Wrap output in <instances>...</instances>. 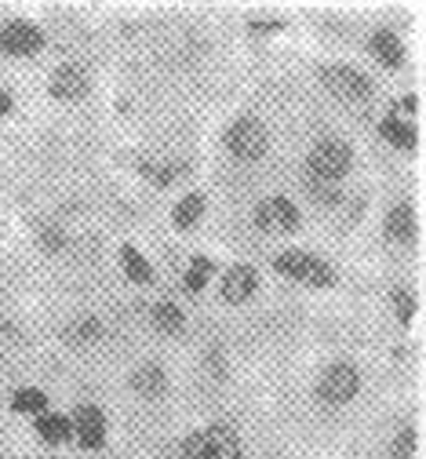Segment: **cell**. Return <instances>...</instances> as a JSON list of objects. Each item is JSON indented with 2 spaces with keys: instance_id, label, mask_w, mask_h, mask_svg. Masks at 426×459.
<instances>
[{
  "instance_id": "6da1fadb",
  "label": "cell",
  "mask_w": 426,
  "mask_h": 459,
  "mask_svg": "<svg viewBox=\"0 0 426 459\" xmlns=\"http://www.w3.org/2000/svg\"><path fill=\"white\" fill-rule=\"evenodd\" d=\"M346 168H350V146L343 139H321L310 150L306 176L325 179V183H339V176H346Z\"/></svg>"
},
{
  "instance_id": "7a4b0ae2",
  "label": "cell",
  "mask_w": 426,
  "mask_h": 459,
  "mask_svg": "<svg viewBox=\"0 0 426 459\" xmlns=\"http://www.w3.org/2000/svg\"><path fill=\"white\" fill-rule=\"evenodd\" d=\"M186 459H241V445L226 427H204L186 441Z\"/></svg>"
},
{
  "instance_id": "3957f363",
  "label": "cell",
  "mask_w": 426,
  "mask_h": 459,
  "mask_svg": "<svg viewBox=\"0 0 426 459\" xmlns=\"http://www.w3.org/2000/svg\"><path fill=\"white\" fill-rule=\"evenodd\" d=\"M226 146H230L234 157L251 160V157H259V153L266 150V128H262L255 117H241V121L230 125V132H226Z\"/></svg>"
},
{
  "instance_id": "277c9868",
  "label": "cell",
  "mask_w": 426,
  "mask_h": 459,
  "mask_svg": "<svg viewBox=\"0 0 426 459\" xmlns=\"http://www.w3.org/2000/svg\"><path fill=\"white\" fill-rule=\"evenodd\" d=\"M277 270L288 273V277L310 281V284H328V281H332L328 263L317 259V255H306V252H281V255H277Z\"/></svg>"
},
{
  "instance_id": "5b68a950",
  "label": "cell",
  "mask_w": 426,
  "mask_h": 459,
  "mask_svg": "<svg viewBox=\"0 0 426 459\" xmlns=\"http://www.w3.org/2000/svg\"><path fill=\"white\" fill-rule=\"evenodd\" d=\"M357 368L354 365H332L325 376H321V386H317V394H321V401H328V405H343V401H350L357 394Z\"/></svg>"
},
{
  "instance_id": "8992f818",
  "label": "cell",
  "mask_w": 426,
  "mask_h": 459,
  "mask_svg": "<svg viewBox=\"0 0 426 459\" xmlns=\"http://www.w3.org/2000/svg\"><path fill=\"white\" fill-rule=\"evenodd\" d=\"M295 222H299V212L285 197H270L255 208V226L266 230V234H285V230H292Z\"/></svg>"
},
{
  "instance_id": "52a82bcc",
  "label": "cell",
  "mask_w": 426,
  "mask_h": 459,
  "mask_svg": "<svg viewBox=\"0 0 426 459\" xmlns=\"http://www.w3.org/2000/svg\"><path fill=\"white\" fill-rule=\"evenodd\" d=\"M325 84L336 95H343V99H364V95H371V81L364 74L350 70V66H328L325 70Z\"/></svg>"
},
{
  "instance_id": "ba28073f",
  "label": "cell",
  "mask_w": 426,
  "mask_h": 459,
  "mask_svg": "<svg viewBox=\"0 0 426 459\" xmlns=\"http://www.w3.org/2000/svg\"><path fill=\"white\" fill-rule=\"evenodd\" d=\"M0 40H4V48L15 51V55H33L44 44V37L33 22H8L4 33H0Z\"/></svg>"
},
{
  "instance_id": "9c48e42d",
  "label": "cell",
  "mask_w": 426,
  "mask_h": 459,
  "mask_svg": "<svg viewBox=\"0 0 426 459\" xmlns=\"http://www.w3.org/2000/svg\"><path fill=\"white\" fill-rule=\"evenodd\" d=\"M77 437H81L84 448H98V445H102V437H106V420H102V412H98L95 405L77 409Z\"/></svg>"
},
{
  "instance_id": "30bf717a",
  "label": "cell",
  "mask_w": 426,
  "mask_h": 459,
  "mask_svg": "<svg viewBox=\"0 0 426 459\" xmlns=\"http://www.w3.org/2000/svg\"><path fill=\"white\" fill-rule=\"evenodd\" d=\"M255 284H259V273H255L251 266H234V270L223 277V296H226L230 303H241V299H248V296L255 292Z\"/></svg>"
},
{
  "instance_id": "8fae6325",
  "label": "cell",
  "mask_w": 426,
  "mask_h": 459,
  "mask_svg": "<svg viewBox=\"0 0 426 459\" xmlns=\"http://www.w3.org/2000/svg\"><path fill=\"white\" fill-rule=\"evenodd\" d=\"M84 88H88V77L77 66H63L55 77H51V91H55L59 99H81Z\"/></svg>"
},
{
  "instance_id": "7c38bea8",
  "label": "cell",
  "mask_w": 426,
  "mask_h": 459,
  "mask_svg": "<svg viewBox=\"0 0 426 459\" xmlns=\"http://www.w3.org/2000/svg\"><path fill=\"white\" fill-rule=\"evenodd\" d=\"M387 234H390L394 241H412V234H415V212H412V204H397V208L390 212Z\"/></svg>"
},
{
  "instance_id": "4fadbf2b",
  "label": "cell",
  "mask_w": 426,
  "mask_h": 459,
  "mask_svg": "<svg viewBox=\"0 0 426 459\" xmlns=\"http://www.w3.org/2000/svg\"><path fill=\"white\" fill-rule=\"evenodd\" d=\"M371 51H376V55H379V63H387V66H397V63H401V55H405L401 40H397L390 30H379L376 37H371Z\"/></svg>"
},
{
  "instance_id": "5bb4252c",
  "label": "cell",
  "mask_w": 426,
  "mask_h": 459,
  "mask_svg": "<svg viewBox=\"0 0 426 459\" xmlns=\"http://www.w3.org/2000/svg\"><path fill=\"white\" fill-rule=\"evenodd\" d=\"M37 430H40L44 441L59 445V441L70 437V420H63V416H40V420H37Z\"/></svg>"
},
{
  "instance_id": "9a60e30c",
  "label": "cell",
  "mask_w": 426,
  "mask_h": 459,
  "mask_svg": "<svg viewBox=\"0 0 426 459\" xmlns=\"http://www.w3.org/2000/svg\"><path fill=\"white\" fill-rule=\"evenodd\" d=\"M132 383H135V390H142V394H161V390H165V368L146 365V368L135 372Z\"/></svg>"
},
{
  "instance_id": "2e32d148",
  "label": "cell",
  "mask_w": 426,
  "mask_h": 459,
  "mask_svg": "<svg viewBox=\"0 0 426 459\" xmlns=\"http://www.w3.org/2000/svg\"><path fill=\"white\" fill-rule=\"evenodd\" d=\"M200 212H204V197H200V194H190V197L179 201V208H175V222H179V226H193V222L200 219Z\"/></svg>"
},
{
  "instance_id": "e0dca14e",
  "label": "cell",
  "mask_w": 426,
  "mask_h": 459,
  "mask_svg": "<svg viewBox=\"0 0 426 459\" xmlns=\"http://www.w3.org/2000/svg\"><path fill=\"white\" fill-rule=\"evenodd\" d=\"M12 405L19 409V412H44L47 409V397L40 394V390H15V397H12Z\"/></svg>"
},
{
  "instance_id": "ac0fdd59",
  "label": "cell",
  "mask_w": 426,
  "mask_h": 459,
  "mask_svg": "<svg viewBox=\"0 0 426 459\" xmlns=\"http://www.w3.org/2000/svg\"><path fill=\"white\" fill-rule=\"evenodd\" d=\"M306 190L321 201V204H336L339 201V183H325V179H313V176H306Z\"/></svg>"
},
{
  "instance_id": "d6986e66",
  "label": "cell",
  "mask_w": 426,
  "mask_h": 459,
  "mask_svg": "<svg viewBox=\"0 0 426 459\" xmlns=\"http://www.w3.org/2000/svg\"><path fill=\"white\" fill-rule=\"evenodd\" d=\"M153 317H157V328H165V332H175V328L183 325V314H179L175 303H157Z\"/></svg>"
},
{
  "instance_id": "ffe728a7",
  "label": "cell",
  "mask_w": 426,
  "mask_h": 459,
  "mask_svg": "<svg viewBox=\"0 0 426 459\" xmlns=\"http://www.w3.org/2000/svg\"><path fill=\"white\" fill-rule=\"evenodd\" d=\"M121 259H124V270H128V277H135V281H149V266H146V259L128 245L124 252H121Z\"/></svg>"
},
{
  "instance_id": "44dd1931",
  "label": "cell",
  "mask_w": 426,
  "mask_h": 459,
  "mask_svg": "<svg viewBox=\"0 0 426 459\" xmlns=\"http://www.w3.org/2000/svg\"><path fill=\"white\" fill-rule=\"evenodd\" d=\"M383 135H387V139H394V143H401V146H415V128H412V125L387 121V125H383Z\"/></svg>"
},
{
  "instance_id": "7402d4cb",
  "label": "cell",
  "mask_w": 426,
  "mask_h": 459,
  "mask_svg": "<svg viewBox=\"0 0 426 459\" xmlns=\"http://www.w3.org/2000/svg\"><path fill=\"white\" fill-rule=\"evenodd\" d=\"M208 273H211V263H208V259H193V266H190V273H186V289H190V292H200L204 281H208Z\"/></svg>"
},
{
  "instance_id": "603a6c76",
  "label": "cell",
  "mask_w": 426,
  "mask_h": 459,
  "mask_svg": "<svg viewBox=\"0 0 426 459\" xmlns=\"http://www.w3.org/2000/svg\"><path fill=\"white\" fill-rule=\"evenodd\" d=\"M394 459H415V434H412V430H405V434L397 437V445H394Z\"/></svg>"
},
{
  "instance_id": "cb8c5ba5",
  "label": "cell",
  "mask_w": 426,
  "mask_h": 459,
  "mask_svg": "<svg viewBox=\"0 0 426 459\" xmlns=\"http://www.w3.org/2000/svg\"><path fill=\"white\" fill-rule=\"evenodd\" d=\"M394 307H397L401 321H408V317H412V310H415V303H412V296H408L405 289H397V292H394Z\"/></svg>"
},
{
  "instance_id": "d4e9b609",
  "label": "cell",
  "mask_w": 426,
  "mask_h": 459,
  "mask_svg": "<svg viewBox=\"0 0 426 459\" xmlns=\"http://www.w3.org/2000/svg\"><path fill=\"white\" fill-rule=\"evenodd\" d=\"M95 332H98L95 317H84V325H81V328H73V335H77V339H88V335H95Z\"/></svg>"
},
{
  "instance_id": "484cf974",
  "label": "cell",
  "mask_w": 426,
  "mask_h": 459,
  "mask_svg": "<svg viewBox=\"0 0 426 459\" xmlns=\"http://www.w3.org/2000/svg\"><path fill=\"white\" fill-rule=\"evenodd\" d=\"M8 109H12V99H8L4 91H0V113H8Z\"/></svg>"
}]
</instances>
